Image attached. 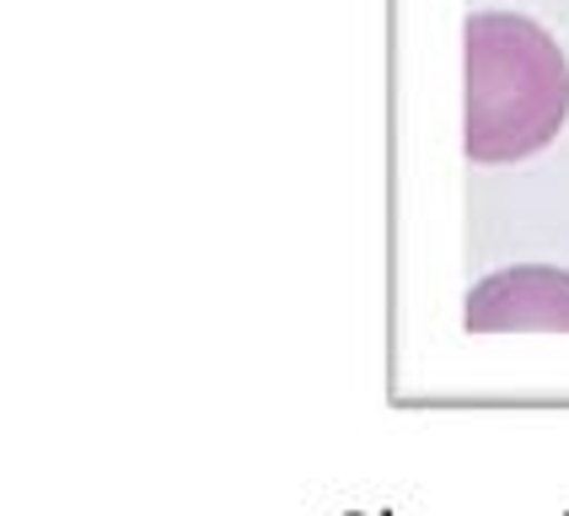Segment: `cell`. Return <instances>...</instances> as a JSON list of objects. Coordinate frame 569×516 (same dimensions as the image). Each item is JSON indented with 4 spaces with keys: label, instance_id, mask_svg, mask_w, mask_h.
<instances>
[{
    "label": "cell",
    "instance_id": "2",
    "mask_svg": "<svg viewBox=\"0 0 569 516\" xmlns=\"http://www.w3.org/2000/svg\"><path fill=\"white\" fill-rule=\"evenodd\" d=\"M468 334H569V269L521 264L478 280L462 301Z\"/></svg>",
    "mask_w": 569,
    "mask_h": 516
},
{
    "label": "cell",
    "instance_id": "1",
    "mask_svg": "<svg viewBox=\"0 0 569 516\" xmlns=\"http://www.w3.org/2000/svg\"><path fill=\"white\" fill-rule=\"evenodd\" d=\"M468 125L462 151L478 167L538 157L569 119V60L553 32L516 11H473L462 28Z\"/></svg>",
    "mask_w": 569,
    "mask_h": 516
}]
</instances>
